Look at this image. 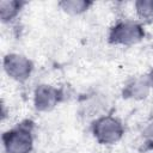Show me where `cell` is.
Here are the masks:
<instances>
[{
  "label": "cell",
  "instance_id": "1",
  "mask_svg": "<svg viewBox=\"0 0 153 153\" xmlns=\"http://www.w3.org/2000/svg\"><path fill=\"white\" fill-rule=\"evenodd\" d=\"M122 134L123 127L121 122L111 116L100 117L93 124V135L100 143H115L121 139Z\"/></svg>",
  "mask_w": 153,
  "mask_h": 153
},
{
  "label": "cell",
  "instance_id": "2",
  "mask_svg": "<svg viewBox=\"0 0 153 153\" xmlns=\"http://www.w3.org/2000/svg\"><path fill=\"white\" fill-rule=\"evenodd\" d=\"M4 146L7 153H29L32 148L31 131L26 127H18L4 135Z\"/></svg>",
  "mask_w": 153,
  "mask_h": 153
},
{
  "label": "cell",
  "instance_id": "3",
  "mask_svg": "<svg viewBox=\"0 0 153 153\" xmlns=\"http://www.w3.org/2000/svg\"><path fill=\"white\" fill-rule=\"evenodd\" d=\"M143 37L142 27L135 22L118 23L110 32V41L116 44H134Z\"/></svg>",
  "mask_w": 153,
  "mask_h": 153
},
{
  "label": "cell",
  "instance_id": "4",
  "mask_svg": "<svg viewBox=\"0 0 153 153\" xmlns=\"http://www.w3.org/2000/svg\"><path fill=\"white\" fill-rule=\"evenodd\" d=\"M4 68L12 79L17 81H24L31 74L32 65L31 61L23 55L10 54L4 60Z\"/></svg>",
  "mask_w": 153,
  "mask_h": 153
},
{
  "label": "cell",
  "instance_id": "5",
  "mask_svg": "<svg viewBox=\"0 0 153 153\" xmlns=\"http://www.w3.org/2000/svg\"><path fill=\"white\" fill-rule=\"evenodd\" d=\"M59 102V92L56 88L41 85L35 92V105L41 111H48L53 109Z\"/></svg>",
  "mask_w": 153,
  "mask_h": 153
},
{
  "label": "cell",
  "instance_id": "6",
  "mask_svg": "<svg viewBox=\"0 0 153 153\" xmlns=\"http://www.w3.org/2000/svg\"><path fill=\"white\" fill-rule=\"evenodd\" d=\"M149 88H151V85L148 84L147 79L142 78L129 84L126 88V94L127 97H131L134 99H142L148 94Z\"/></svg>",
  "mask_w": 153,
  "mask_h": 153
},
{
  "label": "cell",
  "instance_id": "7",
  "mask_svg": "<svg viewBox=\"0 0 153 153\" xmlns=\"http://www.w3.org/2000/svg\"><path fill=\"white\" fill-rule=\"evenodd\" d=\"M91 4L84 0H65L60 2L61 8L69 14H80L85 12Z\"/></svg>",
  "mask_w": 153,
  "mask_h": 153
},
{
  "label": "cell",
  "instance_id": "8",
  "mask_svg": "<svg viewBox=\"0 0 153 153\" xmlns=\"http://www.w3.org/2000/svg\"><path fill=\"white\" fill-rule=\"evenodd\" d=\"M20 2L18 1H1L0 2V13L2 22H10L20 10Z\"/></svg>",
  "mask_w": 153,
  "mask_h": 153
},
{
  "label": "cell",
  "instance_id": "9",
  "mask_svg": "<svg viewBox=\"0 0 153 153\" xmlns=\"http://www.w3.org/2000/svg\"><path fill=\"white\" fill-rule=\"evenodd\" d=\"M135 10L142 19L153 18V0H140L135 2Z\"/></svg>",
  "mask_w": 153,
  "mask_h": 153
},
{
  "label": "cell",
  "instance_id": "10",
  "mask_svg": "<svg viewBox=\"0 0 153 153\" xmlns=\"http://www.w3.org/2000/svg\"><path fill=\"white\" fill-rule=\"evenodd\" d=\"M146 79H147L148 84H149V85H151V87H152V86H153V71H152V72L146 76Z\"/></svg>",
  "mask_w": 153,
  "mask_h": 153
}]
</instances>
